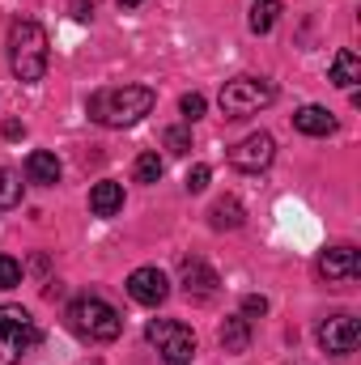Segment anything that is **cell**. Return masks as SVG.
I'll return each mask as SVG.
<instances>
[{"mask_svg": "<svg viewBox=\"0 0 361 365\" xmlns=\"http://www.w3.org/2000/svg\"><path fill=\"white\" fill-rule=\"evenodd\" d=\"M158 106V93L149 86H111V90L90 93V119L102 128H132Z\"/></svg>", "mask_w": 361, "mask_h": 365, "instance_id": "6da1fadb", "label": "cell"}, {"mask_svg": "<svg viewBox=\"0 0 361 365\" xmlns=\"http://www.w3.org/2000/svg\"><path fill=\"white\" fill-rule=\"evenodd\" d=\"M47 47H51L47 30L39 21H30V17L13 21V30H9V68H13V77L26 81V86L43 81L47 77Z\"/></svg>", "mask_w": 361, "mask_h": 365, "instance_id": "7a4b0ae2", "label": "cell"}, {"mask_svg": "<svg viewBox=\"0 0 361 365\" xmlns=\"http://www.w3.org/2000/svg\"><path fill=\"white\" fill-rule=\"evenodd\" d=\"M64 319H68V327L81 336V340H90V344H111V340H119V331H123V319H119V310L111 306V302H102V297H77L68 310H64Z\"/></svg>", "mask_w": 361, "mask_h": 365, "instance_id": "3957f363", "label": "cell"}, {"mask_svg": "<svg viewBox=\"0 0 361 365\" xmlns=\"http://www.w3.org/2000/svg\"><path fill=\"white\" fill-rule=\"evenodd\" d=\"M276 98V86L264 81V77H234L221 86V115L225 119H247V115H260L264 106H272Z\"/></svg>", "mask_w": 361, "mask_h": 365, "instance_id": "277c9868", "label": "cell"}, {"mask_svg": "<svg viewBox=\"0 0 361 365\" xmlns=\"http://www.w3.org/2000/svg\"><path fill=\"white\" fill-rule=\"evenodd\" d=\"M145 340L158 349V357L166 365H191L195 361V331L183 327L179 319H149Z\"/></svg>", "mask_w": 361, "mask_h": 365, "instance_id": "5b68a950", "label": "cell"}, {"mask_svg": "<svg viewBox=\"0 0 361 365\" xmlns=\"http://www.w3.org/2000/svg\"><path fill=\"white\" fill-rule=\"evenodd\" d=\"M39 344V327L30 310L21 306H0V365H17Z\"/></svg>", "mask_w": 361, "mask_h": 365, "instance_id": "8992f818", "label": "cell"}, {"mask_svg": "<svg viewBox=\"0 0 361 365\" xmlns=\"http://www.w3.org/2000/svg\"><path fill=\"white\" fill-rule=\"evenodd\" d=\"M272 158H276V140H272L268 132H251V136H243V140L230 149V166L243 170V175H260V170H268Z\"/></svg>", "mask_w": 361, "mask_h": 365, "instance_id": "52a82bcc", "label": "cell"}, {"mask_svg": "<svg viewBox=\"0 0 361 365\" xmlns=\"http://www.w3.org/2000/svg\"><path fill=\"white\" fill-rule=\"evenodd\" d=\"M357 340H361V327H357L353 314H332V319L319 323V344L332 357H349L357 349Z\"/></svg>", "mask_w": 361, "mask_h": 365, "instance_id": "ba28073f", "label": "cell"}, {"mask_svg": "<svg viewBox=\"0 0 361 365\" xmlns=\"http://www.w3.org/2000/svg\"><path fill=\"white\" fill-rule=\"evenodd\" d=\"M128 297L141 302V306H162L171 297V280L162 268H136L128 276Z\"/></svg>", "mask_w": 361, "mask_h": 365, "instance_id": "9c48e42d", "label": "cell"}, {"mask_svg": "<svg viewBox=\"0 0 361 365\" xmlns=\"http://www.w3.org/2000/svg\"><path fill=\"white\" fill-rule=\"evenodd\" d=\"M319 276L327 284H349V280L361 276V255L353 247H332V251L319 255Z\"/></svg>", "mask_w": 361, "mask_h": 365, "instance_id": "30bf717a", "label": "cell"}, {"mask_svg": "<svg viewBox=\"0 0 361 365\" xmlns=\"http://www.w3.org/2000/svg\"><path fill=\"white\" fill-rule=\"evenodd\" d=\"M179 280H183V293L191 297V302H208L213 293H217V272L204 264V259H183L179 264Z\"/></svg>", "mask_w": 361, "mask_h": 365, "instance_id": "8fae6325", "label": "cell"}, {"mask_svg": "<svg viewBox=\"0 0 361 365\" xmlns=\"http://www.w3.org/2000/svg\"><path fill=\"white\" fill-rule=\"evenodd\" d=\"M293 128L302 136H327V132H336V115L327 106H302V110H293Z\"/></svg>", "mask_w": 361, "mask_h": 365, "instance_id": "7c38bea8", "label": "cell"}, {"mask_svg": "<svg viewBox=\"0 0 361 365\" xmlns=\"http://www.w3.org/2000/svg\"><path fill=\"white\" fill-rule=\"evenodd\" d=\"M123 208V187L115 179H102L90 187V212L93 217H115Z\"/></svg>", "mask_w": 361, "mask_h": 365, "instance_id": "4fadbf2b", "label": "cell"}, {"mask_svg": "<svg viewBox=\"0 0 361 365\" xmlns=\"http://www.w3.org/2000/svg\"><path fill=\"white\" fill-rule=\"evenodd\" d=\"M26 179L39 182V187H56V182H60V158L47 153V149H34V153L26 158Z\"/></svg>", "mask_w": 361, "mask_h": 365, "instance_id": "5bb4252c", "label": "cell"}, {"mask_svg": "<svg viewBox=\"0 0 361 365\" xmlns=\"http://www.w3.org/2000/svg\"><path fill=\"white\" fill-rule=\"evenodd\" d=\"M327 81L332 86H340V90H353L361 81V60H357V51H336V60H332V73H327Z\"/></svg>", "mask_w": 361, "mask_h": 365, "instance_id": "9a60e30c", "label": "cell"}, {"mask_svg": "<svg viewBox=\"0 0 361 365\" xmlns=\"http://www.w3.org/2000/svg\"><path fill=\"white\" fill-rule=\"evenodd\" d=\"M247 344H251V323H247L243 314L225 319V323H221V349H225V353H247Z\"/></svg>", "mask_w": 361, "mask_h": 365, "instance_id": "2e32d148", "label": "cell"}, {"mask_svg": "<svg viewBox=\"0 0 361 365\" xmlns=\"http://www.w3.org/2000/svg\"><path fill=\"white\" fill-rule=\"evenodd\" d=\"M243 204L234 200V195H225V200H217L213 204V212H208V221H213V230H238L243 225Z\"/></svg>", "mask_w": 361, "mask_h": 365, "instance_id": "e0dca14e", "label": "cell"}, {"mask_svg": "<svg viewBox=\"0 0 361 365\" xmlns=\"http://www.w3.org/2000/svg\"><path fill=\"white\" fill-rule=\"evenodd\" d=\"M21 191H26L21 175L9 170V166H0V208H17L21 204Z\"/></svg>", "mask_w": 361, "mask_h": 365, "instance_id": "ac0fdd59", "label": "cell"}, {"mask_svg": "<svg viewBox=\"0 0 361 365\" xmlns=\"http://www.w3.org/2000/svg\"><path fill=\"white\" fill-rule=\"evenodd\" d=\"M276 17H280V0H255L251 4V30L255 34H268L276 26Z\"/></svg>", "mask_w": 361, "mask_h": 365, "instance_id": "d6986e66", "label": "cell"}, {"mask_svg": "<svg viewBox=\"0 0 361 365\" xmlns=\"http://www.w3.org/2000/svg\"><path fill=\"white\" fill-rule=\"evenodd\" d=\"M162 170H166V166H162V158H158L153 149L136 158V182H158L162 179Z\"/></svg>", "mask_w": 361, "mask_h": 365, "instance_id": "ffe728a7", "label": "cell"}, {"mask_svg": "<svg viewBox=\"0 0 361 365\" xmlns=\"http://www.w3.org/2000/svg\"><path fill=\"white\" fill-rule=\"evenodd\" d=\"M162 145H166L175 158H183V153H191V132H187V128H166Z\"/></svg>", "mask_w": 361, "mask_h": 365, "instance_id": "44dd1931", "label": "cell"}, {"mask_svg": "<svg viewBox=\"0 0 361 365\" xmlns=\"http://www.w3.org/2000/svg\"><path fill=\"white\" fill-rule=\"evenodd\" d=\"M21 284V264L13 255H0V289H17Z\"/></svg>", "mask_w": 361, "mask_h": 365, "instance_id": "7402d4cb", "label": "cell"}, {"mask_svg": "<svg viewBox=\"0 0 361 365\" xmlns=\"http://www.w3.org/2000/svg\"><path fill=\"white\" fill-rule=\"evenodd\" d=\"M204 106H208V102H204V93H183V98H179V110H183V119H187V123H195V119L204 115Z\"/></svg>", "mask_w": 361, "mask_h": 365, "instance_id": "603a6c76", "label": "cell"}, {"mask_svg": "<svg viewBox=\"0 0 361 365\" xmlns=\"http://www.w3.org/2000/svg\"><path fill=\"white\" fill-rule=\"evenodd\" d=\"M238 314H243L247 323H251V319H264V314H268V297H260V293H247V297H243V310H238Z\"/></svg>", "mask_w": 361, "mask_h": 365, "instance_id": "cb8c5ba5", "label": "cell"}, {"mask_svg": "<svg viewBox=\"0 0 361 365\" xmlns=\"http://www.w3.org/2000/svg\"><path fill=\"white\" fill-rule=\"evenodd\" d=\"M204 187H208V166H191V170H187V191L195 195V191H204Z\"/></svg>", "mask_w": 361, "mask_h": 365, "instance_id": "d4e9b609", "label": "cell"}, {"mask_svg": "<svg viewBox=\"0 0 361 365\" xmlns=\"http://www.w3.org/2000/svg\"><path fill=\"white\" fill-rule=\"evenodd\" d=\"M68 9H73V17H77V21H90V17H93V4H90V0H73Z\"/></svg>", "mask_w": 361, "mask_h": 365, "instance_id": "484cf974", "label": "cell"}, {"mask_svg": "<svg viewBox=\"0 0 361 365\" xmlns=\"http://www.w3.org/2000/svg\"><path fill=\"white\" fill-rule=\"evenodd\" d=\"M4 136H9V140H17V136H26V128H21L17 119H9V123H4Z\"/></svg>", "mask_w": 361, "mask_h": 365, "instance_id": "4316f807", "label": "cell"}, {"mask_svg": "<svg viewBox=\"0 0 361 365\" xmlns=\"http://www.w3.org/2000/svg\"><path fill=\"white\" fill-rule=\"evenodd\" d=\"M136 4H145V0H119V9H136Z\"/></svg>", "mask_w": 361, "mask_h": 365, "instance_id": "83f0119b", "label": "cell"}]
</instances>
